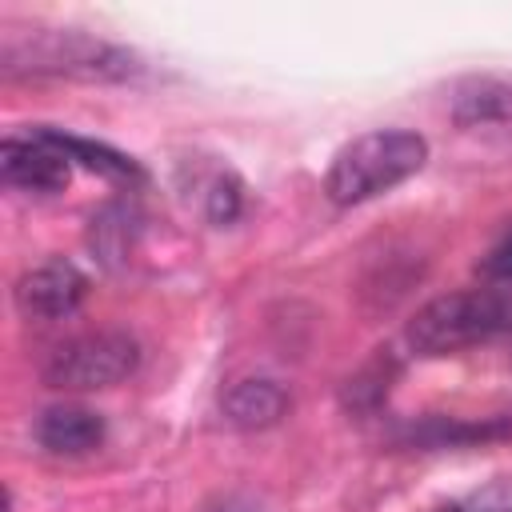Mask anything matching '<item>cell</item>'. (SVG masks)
Wrapping results in <instances>:
<instances>
[{"label": "cell", "mask_w": 512, "mask_h": 512, "mask_svg": "<svg viewBox=\"0 0 512 512\" xmlns=\"http://www.w3.org/2000/svg\"><path fill=\"white\" fill-rule=\"evenodd\" d=\"M480 272H484V280H496V284H512V232L484 256V264H480Z\"/></svg>", "instance_id": "obj_11"}, {"label": "cell", "mask_w": 512, "mask_h": 512, "mask_svg": "<svg viewBox=\"0 0 512 512\" xmlns=\"http://www.w3.org/2000/svg\"><path fill=\"white\" fill-rule=\"evenodd\" d=\"M68 160H80L84 168H92V172H100V176H108V180H120V184H136V180H144V168L132 160V156H124V152H116V148H108V144H96V140H84V136H72V132H56V128H40Z\"/></svg>", "instance_id": "obj_9"}, {"label": "cell", "mask_w": 512, "mask_h": 512, "mask_svg": "<svg viewBox=\"0 0 512 512\" xmlns=\"http://www.w3.org/2000/svg\"><path fill=\"white\" fill-rule=\"evenodd\" d=\"M0 176L8 188L20 192H60L72 176V160L44 136V132H28V136H8L0 144Z\"/></svg>", "instance_id": "obj_5"}, {"label": "cell", "mask_w": 512, "mask_h": 512, "mask_svg": "<svg viewBox=\"0 0 512 512\" xmlns=\"http://www.w3.org/2000/svg\"><path fill=\"white\" fill-rule=\"evenodd\" d=\"M448 512H464V508H448Z\"/></svg>", "instance_id": "obj_13"}, {"label": "cell", "mask_w": 512, "mask_h": 512, "mask_svg": "<svg viewBox=\"0 0 512 512\" xmlns=\"http://www.w3.org/2000/svg\"><path fill=\"white\" fill-rule=\"evenodd\" d=\"M288 412V392L276 380L252 376V380H236L224 392V416L236 428H268Z\"/></svg>", "instance_id": "obj_8"}, {"label": "cell", "mask_w": 512, "mask_h": 512, "mask_svg": "<svg viewBox=\"0 0 512 512\" xmlns=\"http://www.w3.org/2000/svg\"><path fill=\"white\" fill-rule=\"evenodd\" d=\"M504 328H512V288H472L424 304L408 324V344L420 356H444Z\"/></svg>", "instance_id": "obj_2"}, {"label": "cell", "mask_w": 512, "mask_h": 512, "mask_svg": "<svg viewBox=\"0 0 512 512\" xmlns=\"http://www.w3.org/2000/svg\"><path fill=\"white\" fill-rule=\"evenodd\" d=\"M36 440L56 456H84L104 444V420L84 404H56L36 420Z\"/></svg>", "instance_id": "obj_7"}, {"label": "cell", "mask_w": 512, "mask_h": 512, "mask_svg": "<svg viewBox=\"0 0 512 512\" xmlns=\"http://www.w3.org/2000/svg\"><path fill=\"white\" fill-rule=\"evenodd\" d=\"M424 160H428L424 136L404 132V128H376V132L356 136L352 144H344L332 156L324 192L332 204H344V208L364 204V200L396 188L412 172H420Z\"/></svg>", "instance_id": "obj_1"}, {"label": "cell", "mask_w": 512, "mask_h": 512, "mask_svg": "<svg viewBox=\"0 0 512 512\" xmlns=\"http://www.w3.org/2000/svg\"><path fill=\"white\" fill-rule=\"evenodd\" d=\"M4 68L16 72H64V76H100V80H120L136 72L132 52L112 48L104 40L80 36V32H40L32 36L28 48L4 44Z\"/></svg>", "instance_id": "obj_4"}, {"label": "cell", "mask_w": 512, "mask_h": 512, "mask_svg": "<svg viewBox=\"0 0 512 512\" xmlns=\"http://www.w3.org/2000/svg\"><path fill=\"white\" fill-rule=\"evenodd\" d=\"M140 364V344L128 332L104 328V332H84L64 340L48 360H44V384L64 388V392H92V388H112L124 376H132Z\"/></svg>", "instance_id": "obj_3"}, {"label": "cell", "mask_w": 512, "mask_h": 512, "mask_svg": "<svg viewBox=\"0 0 512 512\" xmlns=\"http://www.w3.org/2000/svg\"><path fill=\"white\" fill-rule=\"evenodd\" d=\"M84 296H88V276L68 260H48V264L24 272L16 284L20 312L36 316V320H56V316L76 312Z\"/></svg>", "instance_id": "obj_6"}, {"label": "cell", "mask_w": 512, "mask_h": 512, "mask_svg": "<svg viewBox=\"0 0 512 512\" xmlns=\"http://www.w3.org/2000/svg\"><path fill=\"white\" fill-rule=\"evenodd\" d=\"M236 208H240V188H236L232 180H220V184L212 188V200H208V216H212L216 224H228V220L236 216Z\"/></svg>", "instance_id": "obj_12"}, {"label": "cell", "mask_w": 512, "mask_h": 512, "mask_svg": "<svg viewBox=\"0 0 512 512\" xmlns=\"http://www.w3.org/2000/svg\"><path fill=\"white\" fill-rule=\"evenodd\" d=\"M508 108H512V92L492 80H476L460 96V120H496Z\"/></svg>", "instance_id": "obj_10"}]
</instances>
